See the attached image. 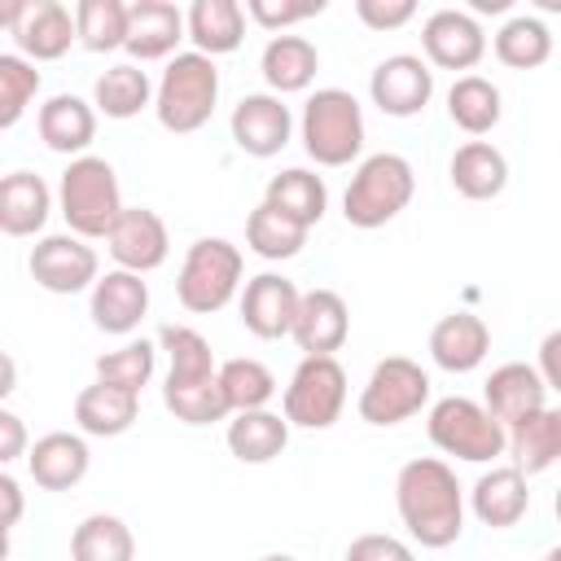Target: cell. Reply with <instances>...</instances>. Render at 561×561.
Masks as SVG:
<instances>
[{
	"label": "cell",
	"instance_id": "cell-1",
	"mask_svg": "<svg viewBox=\"0 0 561 561\" xmlns=\"http://www.w3.org/2000/svg\"><path fill=\"white\" fill-rule=\"evenodd\" d=\"M394 508L421 548H451L465 530V491L438 456H416L394 478Z\"/></svg>",
	"mask_w": 561,
	"mask_h": 561
},
{
	"label": "cell",
	"instance_id": "cell-2",
	"mask_svg": "<svg viewBox=\"0 0 561 561\" xmlns=\"http://www.w3.org/2000/svg\"><path fill=\"white\" fill-rule=\"evenodd\" d=\"M57 210H61V219H66V228L75 237H83V241L110 237V228L127 210L114 167L105 158H96V153L70 158V167L57 180Z\"/></svg>",
	"mask_w": 561,
	"mask_h": 561
},
{
	"label": "cell",
	"instance_id": "cell-3",
	"mask_svg": "<svg viewBox=\"0 0 561 561\" xmlns=\"http://www.w3.org/2000/svg\"><path fill=\"white\" fill-rule=\"evenodd\" d=\"M219 101V66L206 53H175L158 79V96H153V114L167 131L188 136L197 127L210 123Z\"/></svg>",
	"mask_w": 561,
	"mask_h": 561
},
{
	"label": "cell",
	"instance_id": "cell-4",
	"mask_svg": "<svg viewBox=\"0 0 561 561\" xmlns=\"http://www.w3.org/2000/svg\"><path fill=\"white\" fill-rule=\"evenodd\" d=\"M412 193H416V171L403 153H390V149L368 153L342 193V215L351 228H381L399 210H408Z\"/></svg>",
	"mask_w": 561,
	"mask_h": 561
},
{
	"label": "cell",
	"instance_id": "cell-5",
	"mask_svg": "<svg viewBox=\"0 0 561 561\" xmlns=\"http://www.w3.org/2000/svg\"><path fill=\"white\" fill-rule=\"evenodd\" d=\"M302 149L320 167H346L364 149V105L346 88H316L298 118Z\"/></svg>",
	"mask_w": 561,
	"mask_h": 561
},
{
	"label": "cell",
	"instance_id": "cell-6",
	"mask_svg": "<svg viewBox=\"0 0 561 561\" xmlns=\"http://www.w3.org/2000/svg\"><path fill=\"white\" fill-rule=\"evenodd\" d=\"M241 272H245V259L228 237H197L184 250V263L175 276V298L193 316L224 311L241 289Z\"/></svg>",
	"mask_w": 561,
	"mask_h": 561
},
{
	"label": "cell",
	"instance_id": "cell-7",
	"mask_svg": "<svg viewBox=\"0 0 561 561\" xmlns=\"http://www.w3.org/2000/svg\"><path fill=\"white\" fill-rule=\"evenodd\" d=\"M425 430L443 456H456L469 465H486V460H500L508 451V430L486 412V403H478L469 394L438 399L425 416Z\"/></svg>",
	"mask_w": 561,
	"mask_h": 561
},
{
	"label": "cell",
	"instance_id": "cell-8",
	"mask_svg": "<svg viewBox=\"0 0 561 561\" xmlns=\"http://www.w3.org/2000/svg\"><path fill=\"white\" fill-rule=\"evenodd\" d=\"M430 403V373L408 355H386L373 364L359 390V421L364 425H399Z\"/></svg>",
	"mask_w": 561,
	"mask_h": 561
},
{
	"label": "cell",
	"instance_id": "cell-9",
	"mask_svg": "<svg viewBox=\"0 0 561 561\" xmlns=\"http://www.w3.org/2000/svg\"><path fill=\"white\" fill-rule=\"evenodd\" d=\"M346 408V368L337 355H302L285 386V421L298 430H329Z\"/></svg>",
	"mask_w": 561,
	"mask_h": 561
},
{
	"label": "cell",
	"instance_id": "cell-10",
	"mask_svg": "<svg viewBox=\"0 0 561 561\" xmlns=\"http://www.w3.org/2000/svg\"><path fill=\"white\" fill-rule=\"evenodd\" d=\"M31 280L48 294H83L101 280V263H96V250L75 237V232H53V237H39L31 245Z\"/></svg>",
	"mask_w": 561,
	"mask_h": 561
},
{
	"label": "cell",
	"instance_id": "cell-11",
	"mask_svg": "<svg viewBox=\"0 0 561 561\" xmlns=\"http://www.w3.org/2000/svg\"><path fill=\"white\" fill-rule=\"evenodd\" d=\"M4 26H9L18 53L31 57V61H57L79 39L75 13L66 4H57V0H22V4H9L4 9Z\"/></svg>",
	"mask_w": 561,
	"mask_h": 561
},
{
	"label": "cell",
	"instance_id": "cell-12",
	"mask_svg": "<svg viewBox=\"0 0 561 561\" xmlns=\"http://www.w3.org/2000/svg\"><path fill=\"white\" fill-rule=\"evenodd\" d=\"M368 96L390 118H416L434 96V70L425 57H412V53L381 57L368 75Z\"/></svg>",
	"mask_w": 561,
	"mask_h": 561
},
{
	"label": "cell",
	"instance_id": "cell-13",
	"mask_svg": "<svg viewBox=\"0 0 561 561\" xmlns=\"http://www.w3.org/2000/svg\"><path fill=\"white\" fill-rule=\"evenodd\" d=\"M421 48L438 70H473L486 57V31L465 9H434L421 26Z\"/></svg>",
	"mask_w": 561,
	"mask_h": 561
},
{
	"label": "cell",
	"instance_id": "cell-14",
	"mask_svg": "<svg viewBox=\"0 0 561 561\" xmlns=\"http://www.w3.org/2000/svg\"><path fill=\"white\" fill-rule=\"evenodd\" d=\"M232 140L250 158H276L294 136V114L276 92H250L232 105Z\"/></svg>",
	"mask_w": 561,
	"mask_h": 561
},
{
	"label": "cell",
	"instance_id": "cell-15",
	"mask_svg": "<svg viewBox=\"0 0 561 561\" xmlns=\"http://www.w3.org/2000/svg\"><path fill=\"white\" fill-rule=\"evenodd\" d=\"M298 302H302V289L289 276L259 272L241 289V324L254 337H263V342L289 337L294 333V320H298Z\"/></svg>",
	"mask_w": 561,
	"mask_h": 561
},
{
	"label": "cell",
	"instance_id": "cell-16",
	"mask_svg": "<svg viewBox=\"0 0 561 561\" xmlns=\"http://www.w3.org/2000/svg\"><path fill=\"white\" fill-rule=\"evenodd\" d=\"M105 245H110V259H114L123 272H136V276L158 272V267L167 263V254H171L167 224H162V215L149 210V206H127V210L118 215V224L110 228Z\"/></svg>",
	"mask_w": 561,
	"mask_h": 561
},
{
	"label": "cell",
	"instance_id": "cell-17",
	"mask_svg": "<svg viewBox=\"0 0 561 561\" xmlns=\"http://www.w3.org/2000/svg\"><path fill=\"white\" fill-rule=\"evenodd\" d=\"M482 403H486V412H491L504 430H513V425H522L526 416H535V412L548 408V386H543V377H539L535 364L508 359V364L491 368V377H486V386H482Z\"/></svg>",
	"mask_w": 561,
	"mask_h": 561
},
{
	"label": "cell",
	"instance_id": "cell-18",
	"mask_svg": "<svg viewBox=\"0 0 561 561\" xmlns=\"http://www.w3.org/2000/svg\"><path fill=\"white\" fill-rule=\"evenodd\" d=\"M145 311H149V285H145L136 272H123V267L105 272V276L92 285V294H88V316H92V324H96L101 333H114V337L136 333L140 320H145Z\"/></svg>",
	"mask_w": 561,
	"mask_h": 561
},
{
	"label": "cell",
	"instance_id": "cell-19",
	"mask_svg": "<svg viewBox=\"0 0 561 561\" xmlns=\"http://www.w3.org/2000/svg\"><path fill=\"white\" fill-rule=\"evenodd\" d=\"M180 39H188V22L167 0H136L127 13V53L136 66L145 61H171Z\"/></svg>",
	"mask_w": 561,
	"mask_h": 561
},
{
	"label": "cell",
	"instance_id": "cell-20",
	"mask_svg": "<svg viewBox=\"0 0 561 561\" xmlns=\"http://www.w3.org/2000/svg\"><path fill=\"white\" fill-rule=\"evenodd\" d=\"M302 355H337L351 337V311H346V298L337 289H307L302 302H298V320H294V333Z\"/></svg>",
	"mask_w": 561,
	"mask_h": 561
},
{
	"label": "cell",
	"instance_id": "cell-21",
	"mask_svg": "<svg viewBox=\"0 0 561 561\" xmlns=\"http://www.w3.org/2000/svg\"><path fill=\"white\" fill-rule=\"evenodd\" d=\"M88 465H92V451L83 443V434H70V430H53V434H39L26 451V469H31V482L39 491H70L88 478Z\"/></svg>",
	"mask_w": 561,
	"mask_h": 561
},
{
	"label": "cell",
	"instance_id": "cell-22",
	"mask_svg": "<svg viewBox=\"0 0 561 561\" xmlns=\"http://www.w3.org/2000/svg\"><path fill=\"white\" fill-rule=\"evenodd\" d=\"M469 508H473V517H478L482 526H491V530L517 526V522L526 517V508H530L526 473H522L517 465H491V469L473 482Z\"/></svg>",
	"mask_w": 561,
	"mask_h": 561
},
{
	"label": "cell",
	"instance_id": "cell-23",
	"mask_svg": "<svg viewBox=\"0 0 561 561\" xmlns=\"http://www.w3.org/2000/svg\"><path fill=\"white\" fill-rule=\"evenodd\" d=\"M491 351V329L473 311H451L430 329V359L443 373H473Z\"/></svg>",
	"mask_w": 561,
	"mask_h": 561
},
{
	"label": "cell",
	"instance_id": "cell-24",
	"mask_svg": "<svg viewBox=\"0 0 561 561\" xmlns=\"http://www.w3.org/2000/svg\"><path fill=\"white\" fill-rule=\"evenodd\" d=\"M35 127H39V140L53 149V153H70V158H83V149L92 145L96 136V105L75 96V92H57L39 105L35 114Z\"/></svg>",
	"mask_w": 561,
	"mask_h": 561
},
{
	"label": "cell",
	"instance_id": "cell-25",
	"mask_svg": "<svg viewBox=\"0 0 561 561\" xmlns=\"http://www.w3.org/2000/svg\"><path fill=\"white\" fill-rule=\"evenodd\" d=\"M140 416V394L110 386V381H92L75 394V425L92 438H118L136 425Z\"/></svg>",
	"mask_w": 561,
	"mask_h": 561
},
{
	"label": "cell",
	"instance_id": "cell-26",
	"mask_svg": "<svg viewBox=\"0 0 561 561\" xmlns=\"http://www.w3.org/2000/svg\"><path fill=\"white\" fill-rule=\"evenodd\" d=\"M447 175H451V188L469 202H491L504 193L508 184V158L491 145V140H465L451 162H447Z\"/></svg>",
	"mask_w": 561,
	"mask_h": 561
},
{
	"label": "cell",
	"instance_id": "cell-27",
	"mask_svg": "<svg viewBox=\"0 0 561 561\" xmlns=\"http://www.w3.org/2000/svg\"><path fill=\"white\" fill-rule=\"evenodd\" d=\"M259 70L267 79V88L276 96H289V92H307L316 70H320V53L307 35H272L263 44V57H259Z\"/></svg>",
	"mask_w": 561,
	"mask_h": 561
},
{
	"label": "cell",
	"instance_id": "cell-28",
	"mask_svg": "<svg viewBox=\"0 0 561 561\" xmlns=\"http://www.w3.org/2000/svg\"><path fill=\"white\" fill-rule=\"evenodd\" d=\"M53 188L35 171H9L0 180V228L9 237H35L48 224Z\"/></svg>",
	"mask_w": 561,
	"mask_h": 561
},
{
	"label": "cell",
	"instance_id": "cell-29",
	"mask_svg": "<svg viewBox=\"0 0 561 561\" xmlns=\"http://www.w3.org/2000/svg\"><path fill=\"white\" fill-rule=\"evenodd\" d=\"M184 22H188L193 53H206V57L237 53L245 39V9L237 0H193Z\"/></svg>",
	"mask_w": 561,
	"mask_h": 561
},
{
	"label": "cell",
	"instance_id": "cell-30",
	"mask_svg": "<svg viewBox=\"0 0 561 561\" xmlns=\"http://www.w3.org/2000/svg\"><path fill=\"white\" fill-rule=\"evenodd\" d=\"M289 421L280 412H267V408H254V412H237L228 421V451L241 460V465H267L276 460L285 447H289Z\"/></svg>",
	"mask_w": 561,
	"mask_h": 561
},
{
	"label": "cell",
	"instance_id": "cell-31",
	"mask_svg": "<svg viewBox=\"0 0 561 561\" xmlns=\"http://www.w3.org/2000/svg\"><path fill=\"white\" fill-rule=\"evenodd\" d=\"M153 96H158V83L136 66V61H118V66H110V70H101L96 75V83H92V105H96V114H105V118H136L145 105H153Z\"/></svg>",
	"mask_w": 561,
	"mask_h": 561
},
{
	"label": "cell",
	"instance_id": "cell-32",
	"mask_svg": "<svg viewBox=\"0 0 561 561\" xmlns=\"http://www.w3.org/2000/svg\"><path fill=\"white\" fill-rule=\"evenodd\" d=\"M263 202L276 206V210H285V215L298 219L302 228H316V224L324 219V210H329V188H324V180H320L316 171H307V167H285L280 175L267 180Z\"/></svg>",
	"mask_w": 561,
	"mask_h": 561
},
{
	"label": "cell",
	"instance_id": "cell-33",
	"mask_svg": "<svg viewBox=\"0 0 561 561\" xmlns=\"http://www.w3.org/2000/svg\"><path fill=\"white\" fill-rule=\"evenodd\" d=\"M508 451H513V465L530 478V473H543L561 460V408H543L535 416H526L522 425L508 430Z\"/></svg>",
	"mask_w": 561,
	"mask_h": 561
},
{
	"label": "cell",
	"instance_id": "cell-34",
	"mask_svg": "<svg viewBox=\"0 0 561 561\" xmlns=\"http://www.w3.org/2000/svg\"><path fill=\"white\" fill-rule=\"evenodd\" d=\"M500 114H504V96H500V88H495L491 79H482V75H460V79L447 88V118H451L460 131L486 136V131H495Z\"/></svg>",
	"mask_w": 561,
	"mask_h": 561
},
{
	"label": "cell",
	"instance_id": "cell-35",
	"mask_svg": "<svg viewBox=\"0 0 561 561\" xmlns=\"http://www.w3.org/2000/svg\"><path fill=\"white\" fill-rule=\"evenodd\" d=\"M70 561H136V535L114 513H88L70 530Z\"/></svg>",
	"mask_w": 561,
	"mask_h": 561
},
{
	"label": "cell",
	"instance_id": "cell-36",
	"mask_svg": "<svg viewBox=\"0 0 561 561\" xmlns=\"http://www.w3.org/2000/svg\"><path fill=\"white\" fill-rule=\"evenodd\" d=\"M307 232H311V228H302L298 219H289L285 210H276V206H267V202H259V206L250 210V219H245V245H250L259 259H267V263L294 259V254L307 245Z\"/></svg>",
	"mask_w": 561,
	"mask_h": 561
},
{
	"label": "cell",
	"instance_id": "cell-37",
	"mask_svg": "<svg viewBox=\"0 0 561 561\" xmlns=\"http://www.w3.org/2000/svg\"><path fill=\"white\" fill-rule=\"evenodd\" d=\"M495 57L508 70H535V66H543L552 57V31L530 13H513L495 31Z\"/></svg>",
	"mask_w": 561,
	"mask_h": 561
},
{
	"label": "cell",
	"instance_id": "cell-38",
	"mask_svg": "<svg viewBox=\"0 0 561 561\" xmlns=\"http://www.w3.org/2000/svg\"><path fill=\"white\" fill-rule=\"evenodd\" d=\"M162 403L184 425H215V421H228V412H232L228 399H224L219 377H206V381H167L162 386Z\"/></svg>",
	"mask_w": 561,
	"mask_h": 561
},
{
	"label": "cell",
	"instance_id": "cell-39",
	"mask_svg": "<svg viewBox=\"0 0 561 561\" xmlns=\"http://www.w3.org/2000/svg\"><path fill=\"white\" fill-rule=\"evenodd\" d=\"M127 13H131V4H123V0H79L75 4L79 44L88 53L127 48Z\"/></svg>",
	"mask_w": 561,
	"mask_h": 561
},
{
	"label": "cell",
	"instance_id": "cell-40",
	"mask_svg": "<svg viewBox=\"0 0 561 561\" xmlns=\"http://www.w3.org/2000/svg\"><path fill=\"white\" fill-rule=\"evenodd\" d=\"M219 386H224V399L232 412H254V408H267L272 394H276V377L263 359H250V355H237V359H224L219 364Z\"/></svg>",
	"mask_w": 561,
	"mask_h": 561
},
{
	"label": "cell",
	"instance_id": "cell-41",
	"mask_svg": "<svg viewBox=\"0 0 561 561\" xmlns=\"http://www.w3.org/2000/svg\"><path fill=\"white\" fill-rule=\"evenodd\" d=\"M158 346H162L167 359H171L167 381H206V377L219 373V364H215V355H210V342H206L197 329H188V324H167V329L158 333Z\"/></svg>",
	"mask_w": 561,
	"mask_h": 561
},
{
	"label": "cell",
	"instance_id": "cell-42",
	"mask_svg": "<svg viewBox=\"0 0 561 561\" xmlns=\"http://www.w3.org/2000/svg\"><path fill=\"white\" fill-rule=\"evenodd\" d=\"M153 368H158V342L131 337L118 351H105L96 359V381H110V386H123V390L140 394L153 381Z\"/></svg>",
	"mask_w": 561,
	"mask_h": 561
},
{
	"label": "cell",
	"instance_id": "cell-43",
	"mask_svg": "<svg viewBox=\"0 0 561 561\" xmlns=\"http://www.w3.org/2000/svg\"><path fill=\"white\" fill-rule=\"evenodd\" d=\"M35 92H39V70L18 53H0V127L4 131L18 127Z\"/></svg>",
	"mask_w": 561,
	"mask_h": 561
},
{
	"label": "cell",
	"instance_id": "cell-44",
	"mask_svg": "<svg viewBox=\"0 0 561 561\" xmlns=\"http://www.w3.org/2000/svg\"><path fill=\"white\" fill-rule=\"evenodd\" d=\"M316 13H324V0H245V18H254L263 31L276 35H285V26H298Z\"/></svg>",
	"mask_w": 561,
	"mask_h": 561
},
{
	"label": "cell",
	"instance_id": "cell-45",
	"mask_svg": "<svg viewBox=\"0 0 561 561\" xmlns=\"http://www.w3.org/2000/svg\"><path fill=\"white\" fill-rule=\"evenodd\" d=\"M355 18L368 31H399L416 18V0H355Z\"/></svg>",
	"mask_w": 561,
	"mask_h": 561
},
{
	"label": "cell",
	"instance_id": "cell-46",
	"mask_svg": "<svg viewBox=\"0 0 561 561\" xmlns=\"http://www.w3.org/2000/svg\"><path fill=\"white\" fill-rule=\"evenodd\" d=\"M346 561H416V557L394 535H359V539H351Z\"/></svg>",
	"mask_w": 561,
	"mask_h": 561
},
{
	"label": "cell",
	"instance_id": "cell-47",
	"mask_svg": "<svg viewBox=\"0 0 561 561\" xmlns=\"http://www.w3.org/2000/svg\"><path fill=\"white\" fill-rule=\"evenodd\" d=\"M18 456H26V425H22V416L18 412H0V460L9 465V460H18Z\"/></svg>",
	"mask_w": 561,
	"mask_h": 561
},
{
	"label": "cell",
	"instance_id": "cell-48",
	"mask_svg": "<svg viewBox=\"0 0 561 561\" xmlns=\"http://www.w3.org/2000/svg\"><path fill=\"white\" fill-rule=\"evenodd\" d=\"M535 368H539L543 386L561 394V329H552V333L539 342V364H535Z\"/></svg>",
	"mask_w": 561,
	"mask_h": 561
},
{
	"label": "cell",
	"instance_id": "cell-49",
	"mask_svg": "<svg viewBox=\"0 0 561 561\" xmlns=\"http://www.w3.org/2000/svg\"><path fill=\"white\" fill-rule=\"evenodd\" d=\"M0 495H4V530H13L22 517V486L13 473H0Z\"/></svg>",
	"mask_w": 561,
	"mask_h": 561
},
{
	"label": "cell",
	"instance_id": "cell-50",
	"mask_svg": "<svg viewBox=\"0 0 561 561\" xmlns=\"http://www.w3.org/2000/svg\"><path fill=\"white\" fill-rule=\"evenodd\" d=\"M473 13H508V0H473Z\"/></svg>",
	"mask_w": 561,
	"mask_h": 561
},
{
	"label": "cell",
	"instance_id": "cell-51",
	"mask_svg": "<svg viewBox=\"0 0 561 561\" xmlns=\"http://www.w3.org/2000/svg\"><path fill=\"white\" fill-rule=\"evenodd\" d=\"M259 561H298V557H289V552H267V557H259Z\"/></svg>",
	"mask_w": 561,
	"mask_h": 561
},
{
	"label": "cell",
	"instance_id": "cell-52",
	"mask_svg": "<svg viewBox=\"0 0 561 561\" xmlns=\"http://www.w3.org/2000/svg\"><path fill=\"white\" fill-rule=\"evenodd\" d=\"M552 513H557V522H561V486H557V495H552Z\"/></svg>",
	"mask_w": 561,
	"mask_h": 561
},
{
	"label": "cell",
	"instance_id": "cell-53",
	"mask_svg": "<svg viewBox=\"0 0 561 561\" xmlns=\"http://www.w3.org/2000/svg\"><path fill=\"white\" fill-rule=\"evenodd\" d=\"M543 561H561V543H557V548H548V557H543Z\"/></svg>",
	"mask_w": 561,
	"mask_h": 561
}]
</instances>
